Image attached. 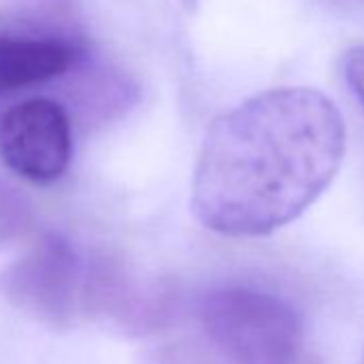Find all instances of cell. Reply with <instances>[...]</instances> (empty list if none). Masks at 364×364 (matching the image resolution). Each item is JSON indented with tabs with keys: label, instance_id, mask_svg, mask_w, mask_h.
Instances as JSON below:
<instances>
[{
	"label": "cell",
	"instance_id": "obj_1",
	"mask_svg": "<svg viewBox=\"0 0 364 364\" xmlns=\"http://www.w3.org/2000/svg\"><path fill=\"white\" fill-rule=\"evenodd\" d=\"M345 122L315 88H274L221 114L193 176L196 219L221 236H268L298 219L334 180Z\"/></svg>",
	"mask_w": 364,
	"mask_h": 364
},
{
	"label": "cell",
	"instance_id": "obj_2",
	"mask_svg": "<svg viewBox=\"0 0 364 364\" xmlns=\"http://www.w3.org/2000/svg\"><path fill=\"white\" fill-rule=\"evenodd\" d=\"M204 343L225 364H302L304 323L283 296L253 285H221L198 302Z\"/></svg>",
	"mask_w": 364,
	"mask_h": 364
},
{
	"label": "cell",
	"instance_id": "obj_3",
	"mask_svg": "<svg viewBox=\"0 0 364 364\" xmlns=\"http://www.w3.org/2000/svg\"><path fill=\"white\" fill-rule=\"evenodd\" d=\"M73 156V127L52 99H28L0 116V161L16 176L50 185L63 178Z\"/></svg>",
	"mask_w": 364,
	"mask_h": 364
},
{
	"label": "cell",
	"instance_id": "obj_4",
	"mask_svg": "<svg viewBox=\"0 0 364 364\" xmlns=\"http://www.w3.org/2000/svg\"><path fill=\"white\" fill-rule=\"evenodd\" d=\"M82 274L75 247L58 234H46L0 274V289L22 311L50 323H65L82 296Z\"/></svg>",
	"mask_w": 364,
	"mask_h": 364
},
{
	"label": "cell",
	"instance_id": "obj_5",
	"mask_svg": "<svg viewBox=\"0 0 364 364\" xmlns=\"http://www.w3.org/2000/svg\"><path fill=\"white\" fill-rule=\"evenodd\" d=\"M77 63V48L54 37L0 33V92L20 90L65 75Z\"/></svg>",
	"mask_w": 364,
	"mask_h": 364
},
{
	"label": "cell",
	"instance_id": "obj_6",
	"mask_svg": "<svg viewBox=\"0 0 364 364\" xmlns=\"http://www.w3.org/2000/svg\"><path fill=\"white\" fill-rule=\"evenodd\" d=\"M156 364H225L206 343L202 345H173L156 353Z\"/></svg>",
	"mask_w": 364,
	"mask_h": 364
},
{
	"label": "cell",
	"instance_id": "obj_7",
	"mask_svg": "<svg viewBox=\"0 0 364 364\" xmlns=\"http://www.w3.org/2000/svg\"><path fill=\"white\" fill-rule=\"evenodd\" d=\"M26 225L24 204L5 187H0V245L16 238Z\"/></svg>",
	"mask_w": 364,
	"mask_h": 364
},
{
	"label": "cell",
	"instance_id": "obj_8",
	"mask_svg": "<svg viewBox=\"0 0 364 364\" xmlns=\"http://www.w3.org/2000/svg\"><path fill=\"white\" fill-rule=\"evenodd\" d=\"M343 75L351 92L364 107V46L349 48L343 56Z\"/></svg>",
	"mask_w": 364,
	"mask_h": 364
},
{
	"label": "cell",
	"instance_id": "obj_9",
	"mask_svg": "<svg viewBox=\"0 0 364 364\" xmlns=\"http://www.w3.org/2000/svg\"><path fill=\"white\" fill-rule=\"evenodd\" d=\"M362 364H364V360H362Z\"/></svg>",
	"mask_w": 364,
	"mask_h": 364
}]
</instances>
